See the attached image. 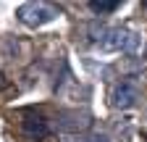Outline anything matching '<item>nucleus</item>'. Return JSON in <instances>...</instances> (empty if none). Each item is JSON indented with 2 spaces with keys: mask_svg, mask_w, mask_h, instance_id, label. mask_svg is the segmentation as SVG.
<instances>
[{
  "mask_svg": "<svg viewBox=\"0 0 147 142\" xmlns=\"http://www.w3.org/2000/svg\"><path fill=\"white\" fill-rule=\"evenodd\" d=\"M55 8L53 5H47V3H21L16 8V19L21 21L24 26H29V29H40V26H45V24H50L53 19H55Z\"/></svg>",
  "mask_w": 147,
  "mask_h": 142,
  "instance_id": "f257e3e1",
  "label": "nucleus"
},
{
  "mask_svg": "<svg viewBox=\"0 0 147 142\" xmlns=\"http://www.w3.org/2000/svg\"><path fill=\"white\" fill-rule=\"evenodd\" d=\"M137 45V34L129 32V29H121V26H113V29H105L102 37H100V50L102 53H121V50H134Z\"/></svg>",
  "mask_w": 147,
  "mask_h": 142,
  "instance_id": "f03ea898",
  "label": "nucleus"
},
{
  "mask_svg": "<svg viewBox=\"0 0 147 142\" xmlns=\"http://www.w3.org/2000/svg\"><path fill=\"white\" fill-rule=\"evenodd\" d=\"M139 100V87L134 82H118L113 87V92H110V105L113 108H131V105H137Z\"/></svg>",
  "mask_w": 147,
  "mask_h": 142,
  "instance_id": "7ed1b4c3",
  "label": "nucleus"
},
{
  "mask_svg": "<svg viewBox=\"0 0 147 142\" xmlns=\"http://www.w3.org/2000/svg\"><path fill=\"white\" fill-rule=\"evenodd\" d=\"M21 129H24V137L26 139H32V142H40V139H45L47 137V121L42 118V116H34V113H29L26 118H24V124H21Z\"/></svg>",
  "mask_w": 147,
  "mask_h": 142,
  "instance_id": "20e7f679",
  "label": "nucleus"
},
{
  "mask_svg": "<svg viewBox=\"0 0 147 142\" xmlns=\"http://www.w3.org/2000/svg\"><path fill=\"white\" fill-rule=\"evenodd\" d=\"M89 11L92 13H97V16H108V13H116L118 8H121V3L118 0H89Z\"/></svg>",
  "mask_w": 147,
  "mask_h": 142,
  "instance_id": "39448f33",
  "label": "nucleus"
},
{
  "mask_svg": "<svg viewBox=\"0 0 147 142\" xmlns=\"http://www.w3.org/2000/svg\"><path fill=\"white\" fill-rule=\"evenodd\" d=\"M87 142H110V139H108L105 134H89V139H87Z\"/></svg>",
  "mask_w": 147,
  "mask_h": 142,
  "instance_id": "423d86ee",
  "label": "nucleus"
}]
</instances>
